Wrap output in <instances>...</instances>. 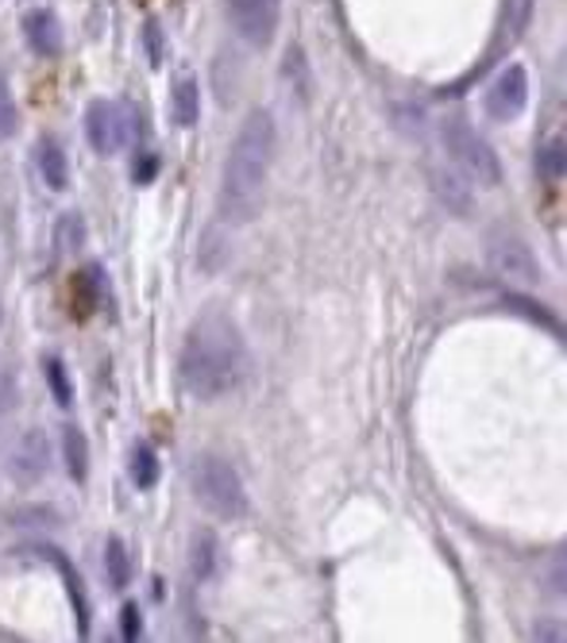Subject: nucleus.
Listing matches in <instances>:
<instances>
[{
    "instance_id": "obj_1",
    "label": "nucleus",
    "mask_w": 567,
    "mask_h": 643,
    "mask_svg": "<svg viewBox=\"0 0 567 643\" xmlns=\"http://www.w3.org/2000/svg\"><path fill=\"white\" fill-rule=\"evenodd\" d=\"M247 374V347L236 320L224 312H205L189 324L178 355V382L193 401L209 405L239 390Z\"/></svg>"
},
{
    "instance_id": "obj_2",
    "label": "nucleus",
    "mask_w": 567,
    "mask_h": 643,
    "mask_svg": "<svg viewBox=\"0 0 567 643\" xmlns=\"http://www.w3.org/2000/svg\"><path fill=\"white\" fill-rule=\"evenodd\" d=\"M274 120L271 112L256 108L239 123L236 139H232L228 158H224V178H221V197H216V209H221L224 224H251L263 209L267 197V178H271V163H274Z\"/></svg>"
},
{
    "instance_id": "obj_3",
    "label": "nucleus",
    "mask_w": 567,
    "mask_h": 643,
    "mask_svg": "<svg viewBox=\"0 0 567 643\" xmlns=\"http://www.w3.org/2000/svg\"><path fill=\"white\" fill-rule=\"evenodd\" d=\"M189 486L193 497L205 513H213L216 521H239L247 513V489L239 471L216 451H201L189 466Z\"/></svg>"
},
{
    "instance_id": "obj_4",
    "label": "nucleus",
    "mask_w": 567,
    "mask_h": 643,
    "mask_svg": "<svg viewBox=\"0 0 567 643\" xmlns=\"http://www.w3.org/2000/svg\"><path fill=\"white\" fill-rule=\"evenodd\" d=\"M143 135L140 108L132 100H93L85 108V139L97 155H116Z\"/></svg>"
},
{
    "instance_id": "obj_5",
    "label": "nucleus",
    "mask_w": 567,
    "mask_h": 643,
    "mask_svg": "<svg viewBox=\"0 0 567 643\" xmlns=\"http://www.w3.org/2000/svg\"><path fill=\"white\" fill-rule=\"evenodd\" d=\"M440 143H445V151H448V163L460 166L471 181H479V186H498L501 181L498 155H494V147L468 120L440 123Z\"/></svg>"
},
{
    "instance_id": "obj_6",
    "label": "nucleus",
    "mask_w": 567,
    "mask_h": 643,
    "mask_svg": "<svg viewBox=\"0 0 567 643\" xmlns=\"http://www.w3.org/2000/svg\"><path fill=\"white\" fill-rule=\"evenodd\" d=\"M486 259H491V270L510 285H536L541 282V270H536V259L518 236L510 231H494L491 247H486Z\"/></svg>"
},
{
    "instance_id": "obj_7",
    "label": "nucleus",
    "mask_w": 567,
    "mask_h": 643,
    "mask_svg": "<svg viewBox=\"0 0 567 643\" xmlns=\"http://www.w3.org/2000/svg\"><path fill=\"white\" fill-rule=\"evenodd\" d=\"M4 471L16 486H35L43 474L50 471V443L47 432L39 428H27L12 440V448L4 451Z\"/></svg>"
},
{
    "instance_id": "obj_8",
    "label": "nucleus",
    "mask_w": 567,
    "mask_h": 643,
    "mask_svg": "<svg viewBox=\"0 0 567 643\" xmlns=\"http://www.w3.org/2000/svg\"><path fill=\"white\" fill-rule=\"evenodd\" d=\"M228 16L247 47H267L279 32L282 0H228Z\"/></svg>"
},
{
    "instance_id": "obj_9",
    "label": "nucleus",
    "mask_w": 567,
    "mask_h": 643,
    "mask_svg": "<svg viewBox=\"0 0 567 643\" xmlns=\"http://www.w3.org/2000/svg\"><path fill=\"white\" fill-rule=\"evenodd\" d=\"M486 116L498 123H510L518 120L521 112H525L529 105V74H525V66L521 62H510L506 70L498 74V82L486 90Z\"/></svg>"
},
{
    "instance_id": "obj_10",
    "label": "nucleus",
    "mask_w": 567,
    "mask_h": 643,
    "mask_svg": "<svg viewBox=\"0 0 567 643\" xmlns=\"http://www.w3.org/2000/svg\"><path fill=\"white\" fill-rule=\"evenodd\" d=\"M108 297V274L101 262H90V266L82 270V274H74V282H70V317L74 320H85L93 317V312L105 305Z\"/></svg>"
},
{
    "instance_id": "obj_11",
    "label": "nucleus",
    "mask_w": 567,
    "mask_h": 643,
    "mask_svg": "<svg viewBox=\"0 0 567 643\" xmlns=\"http://www.w3.org/2000/svg\"><path fill=\"white\" fill-rule=\"evenodd\" d=\"M32 551H39L47 562H55V570H58V574H62V582H67L70 605H74V612H78V632L90 635V597H85L82 574H78V570H74V562H70L67 555L58 551V547H50V544H39V547H32Z\"/></svg>"
},
{
    "instance_id": "obj_12",
    "label": "nucleus",
    "mask_w": 567,
    "mask_h": 643,
    "mask_svg": "<svg viewBox=\"0 0 567 643\" xmlns=\"http://www.w3.org/2000/svg\"><path fill=\"white\" fill-rule=\"evenodd\" d=\"M24 35H27V47L43 58H55L62 50V27H58L55 12L47 9H35L24 16Z\"/></svg>"
},
{
    "instance_id": "obj_13",
    "label": "nucleus",
    "mask_w": 567,
    "mask_h": 643,
    "mask_svg": "<svg viewBox=\"0 0 567 643\" xmlns=\"http://www.w3.org/2000/svg\"><path fill=\"white\" fill-rule=\"evenodd\" d=\"M35 166H39V178L47 181V189L67 193L70 189V158L58 139H39V147H35Z\"/></svg>"
},
{
    "instance_id": "obj_14",
    "label": "nucleus",
    "mask_w": 567,
    "mask_h": 643,
    "mask_svg": "<svg viewBox=\"0 0 567 643\" xmlns=\"http://www.w3.org/2000/svg\"><path fill=\"white\" fill-rule=\"evenodd\" d=\"M428 178H433L436 197L448 204L452 212H468L471 209V189L468 181L460 178V166L448 163V166H428Z\"/></svg>"
},
{
    "instance_id": "obj_15",
    "label": "nucleus",
    "mask_w": 567,
    "mask_h": 643,
    "mask_svg": "<svg viewBox=\"0 0 567 643\" xmlns=\"http://www.w3.org/2000/svg\"><path fill=\"white\" fill-rule=\"evenodd\" d=\"M62 459H67L70 481L82 486V481L90 478V440H85V432L78 424H67V428H62Z\"/></svg>"
},
{
    "instance_id": "obj_16",
    "label": "nucleus",
    "mask_w": 567,
    "mask_h": 643,
    "mask_svg": "<svg viewBox=\"0 0 567 643\" xmlns=\"http://www.w3.org/2000/svg\"><path fill=\"white\" fill-rule=\"evenodd\" d=\"M158 474H163V466H158V451L151 448L147 440L132 443V455H128V478H132V486L135 489H155Z\"/></svg>"
},
{
    "instance_id": "obj_17",
    "label": "nucleus",
    "mask_w": 567,
    "mask_h": 643,
    "mask_svg": "<svg viewBox=\"0 0 567 643\" xmlns=\"http://www.w3.org/2000/svg\"><path fill=\"white\" fill-rule=\"evenodd\" d=\"M105 574L116 590H128V582H132V551L120 536L105 539Z\"/></svg>"
},
{
    "instance_id": "obj_18",
    "label": "nucleus",
    "mask_w": 567,
    "mask_h": 643,
    "mask_svg": "<svg viewBox=\"0 0 567 643\" xmlns=\"http://www.w3.org/2000/svg\"><path fill=\"white\" fill-rule=\"evenodd\" d=\"M201 120V90L193 78H181L174 90V123L178 128H193Z\"/></svg>"
},
{
    "instance_id": "obj_19",
    "label": "nucleus",
    "mask_w": 567,
    "mask_h": 643,
    "mask_svg": "<svg viewBox=\"0 0 567 643\" xmlns=\"http://www.w3.org/2000/svg\"><path fill=\"white\" fill-rule=\"evenodd\" d=\"M55 243H58V251H62V254L82 251V243H85V221H82V212H67V216L58 221Z\"/></svg>"
},
{
    "instance_id": "obj_20",
    "label": "nucleus",
    "mask_w": 567,
    "mask_h": 643,
    "mask_svg": "<svg viewBox=\"0 0 567 643\" xmlns=\"http://www.w3.org/2000/svg\"><path fill=\"white\" fill-rule=\"evenodd\" d=\"M43 374H47V385H50V393H55L58 405L70 408V401H74V393H70L67 362L58 359V355H47V359H43Z\"/></svg>"
},
{
    "instance_id": "obj_21",
    "label": "nucleus",
    "mask_w": 567,
    "mask_h": 643,
    "mask_svg": "<svg viewBox=\"0 0 567 643\" xmlns=\"http://www.w3.org/2000/svg\"><path fill=\"white\" fill-rule=\"evenodd\" d=\"M536 158H541V163H536L541 166V178H548V181L564 178V139H552L548 147H544Z\"/></svg>"
},
{
    "instance_id": "obj_22",
    "label": "nucleus",
    "mask_w": 567,
    "mask_h": 643,
    "mask_svg": "<svg viewBox=\"0 0 567 643\" xmlns=\"http://www.w3.org/2000/svg\"><path fill=\"white\" fill-rule=\"evenodd\" d=\"M16 128H20V112H16V100L9 97V90L0 85V143L4 139H12L16 135Z\"/></svg>"
},
{
    "instance_id": "obj_23",
    "label": "nucleus",
    "mask_w": 567,
    "mask_h": 643,
    "mask_svg": "<svg viewBox=\"0 0 567 643\" xmlns=\"http://www.w3.org/2000/svg\"><path fill=\"white\" fill-rule=\"evenodd\" d=\"M16 397H20L16 378H12L9 370H0V424H4V416L16 408Z\"/></svg>"
},
{
    "instance_id": "obj_24",
    "label": "nucleus",
    "mask_w": 567,
    "mask_h": 643,
    "mask_svg": "<svg viewBox=\"0 0 567 643\" xmlns=\"http://www.w3.org/2000/svg\"><path fill=\"white\" fill-rule=\"evenodd\" d=\"M120 632H123V640H140V632H143L140 605H123V612H120Z\"/></svg>"
},
{
    "instance_id": "obj_25",
    "label": "nucleus",
    "mask_w": 567,
    "mask_h": 643,
    "mask_svg": "<svg viewBox=\"0 0 567 643\" xmlns=\"http://www.w3.org/2000/svg\"><path fill=\"white\" fill-rule=\"evenodd\" d=\"M158 174V158H151V155H143L140 163L132 166V178L135 181H151Z\"/></svg>"
},
{
    "instance_id": "obj_26",
    "label": "nucleus",
    "mask_w": 567,
    "mask_h": 643,
    "mask_svg": "<svg viewBox=\"0 0 567 643\" xmlns=\"http://www.w3.org/2000/svg\"><path fill=\"white\" fill-rule=\"evenodd\" d=\"M147 43H151V58L158 62V24H147Z\"/></svg>"
},
{
    "instance_id": "obj_27",
    "label": "nucleus",
    "mask_w": 567,
    "mask_h": 643,
    "mask_svg": "<svg viewBox=\"0 0 567 643\" xmlns=\"http://www.w3.org/2000/svg\"><path fill=\"white\" fill-rule=\"evenodd\" d=\"M0 320H4V309H0Z\"/></svg>"
}]
</instances>
